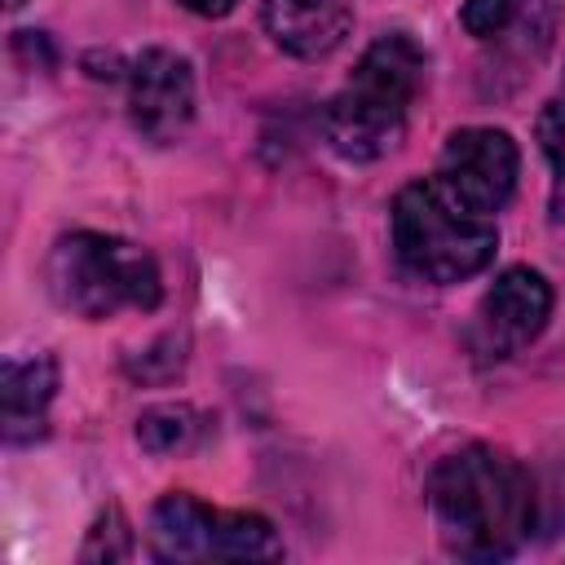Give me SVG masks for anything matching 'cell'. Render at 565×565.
<instances>
[{
  "mask_svg": "<svg viewBox=\"0 0 565 565\" xmlns=\"http://www.w3.org/2000/svg\"><path fill=\"white\" fill-rule=\"evenodd\" d=\"M128 115L132 128L154 141L172 146L185 137L194 119V71L172 49H146L128 66Z\"/></svg>",
  "mask_w": 565,
  "mask_h": 565,
  "instance_id": "cell-7",
  "label": "cell"
},
{
  "mask_svg": "<svg viewBox=\"0 0 565 565\" xmlns=\"http://www.w3.org/2000/svg\"><path fill=\"white\" fill-rule=\"evenodd\" d=\"M539 146L552 163V221H565V102L539 115Z\"/></svg>",
  "mask_w": 565,
  "mask_h": 565,
  "instance_id": "cell-12",
  "label": "cell"
},
{
  "mask_svg": "<svg viewBox=\"0 0 565 565\" xmlns=\"http://www.w3.org/2000/svg\"><path fill=\"white\" fill-rule=\"evenodd\" d=\"M516 172H521V154L503 128H459L441 146L437 185L459 207L490 216L512 199Z\"/></svg>",
  "mask_w": 565,
  "mask_h": 565,
  "instance_id": "cell-6",
  "label": "cell"
},
{
  "mask_svg": "<svg viewBox=\"0 0 565 565\" xmlns=\"http://www.w3.org/2000/svg\"><path fill=\"white\" fill-rule=\"evenodd\" d=\"M53 300L88 322L115 318L119 309H154L163 300L159 265L146 247L115 234H66L53 243L44 265Z\"/></svg>",
  "mask_w": 565,
  "mask_h": 565,
  "instance_id": "cell-3",
  "label": "cell"
},
{
  "mask_svg": "<svg viewBox=\"0 0 565 565\" xmlns=\"http://www.w3.org/2000/svg\"><path fill=\"white\" fill-rule=\"evenodd\" d=\"M150 547L163 561H278L282 543L256 512H216L194 494H163L150 512Z\"/></svg>",
  "mask_w": 565,
  "mask_h": 565,
  "instance_id": "cell-5",
  "label": "cell"
},
{
  "mask_svg": "<svg viewBox=\"0 0 565 565\" xmlns=\"http://www.w3.org/2000/svg\"><path fill=\"white\" fill-rule=\"evenodd\" d=\"M516 4H521V0H463L459 22H463L477 40H490V35H503V31H508V22L516 18Z\"/></svg>",
  "mask_w": 565,
  "mask_h": 565,
  "instance_id": "cell-13",
  "label": "cell"
},
{
  "mask_svg": "<svg viewBox=\"0 0 565 565\" xmlns=\"http://www.w3.org/2000/svg\"><path fill=\"white\" fill-rule=\"evenodd\" d=\"M260 22L282 53L318 62V57H331L349 40L353 9L349 0H265Z\"/></svg>",
  "mask_w": 565,
  "mask_h": 565,
  "instance_id": "cell-9",
  "label": "cell"
},
{
  "mask_svg": "<svg viewBox=\"0 0 565 565\" xmlns=\"http://www.w3.org/2000/svg\"><path fill=\"white\" fill-rule=\"evenodd\" d=\"M428 508L446 552L468 561H503L534 530V481L494 446H463L428 477Z\"/></svg>",
  "mask_w": 565,
  "mask_h": 565,
  "instance_id": "cell-1",
  "label": "cell"
},
{
  "mask_svg": "<svg viewBox=\"0 0 565 565\" xmlns=\"http://www.w3.org/2000/svg\"><path fill=\"white\" fill-rule=\"evenodd\" d=\"M424 84V53L411 35H380L349 84L322 106V137L340 159L371 163L384 159L402 132L411 102Z\"/></svg>",
  "mask_w": 565,
  "mask_h": 565,
  "instance_id": "cell-2",
  "label": "cell"
},
{
  "mask_svg": "<svg viewBox=\"0 0 565 565\" xmlns=\"http://www.w3.org/2000/svg\"><path fill=\"white\" fill-rule=\"evenodd\" d=\"M177 4H185L199 18H225L230 9H238V0H177Z\"/></svg>",
  "mask_w": 565,
  "mask_h": 565,
  "instance_id": "cell-14",
  "label": "cell"
},
{
  "mask_svg": "<svg viewBox=\"0 0 565 565\" xmlns=\"http://www.w3.org/2000/svg\"><path fill=\"white\" fill-rule=\"evenodd\" d=\"M4 4H9V9H18V4H22V0H4Z\"/></svg>",
  "mask_w": 565,
  "mask_h": 565,
  "instance_id": "cell-15",
  "label": "cell"
},
{
  "mask_svg": "<svg viewBox=\"0 0 565 565\" xmlns=\"http://www.w3.org/2000/svg\"><path fill=\"white\" fill-rule=\"evenodd\" d=\"M547 318H552V287L543 282V274L525 265L503 269L477 305L472 344L486 358H512L543 335Z\"/></svg>",
  "mask_w": 565,
  "mask_h": 565,
  "instance_id": "cell-8",
  "label": "cell"
},
{
  "mask_svg": "<svg viewBox=\"0 0 565 565\" xmlns=\"http://www.w3.org/2000/svg\"><path fill=\"white\" fill-rule=\"evenodd\" d=\"M57 393V362L53 358H26L4 362L0 371V402H4V441L26 446L44 437L49 428V402Z\"/></svg>",
  "mask_w": 565,
  "mask_h": 565,
  "instance_id": "cell-10",
  "label": "cell"
},
{
  "mask_svg": "<svg viewBox=\"0 0 565 565\" xmlns=\"http://www.w3.org/2000/svg\"><path fill=\"white\" fill-rule=\"evenodd\" d=\"M499 234L486 216L459 207L437 181H411L393 199V252L424 282H459L494 260Z\"/></svg>",
  "mask_w": 565,
  "mask_h": 565,
  "instance_id": "cell-4",
  "label": "cell"
},
{
  "mask_svg": "<svg viewBox=\"0 0 565 565\" xmlns=\"http://www.w3.org/2000/svg\"><path fill=\"white\" fill-rule=\"evenodd\" d=\"M199 428L203 424H199V415L190 406H154V411H146L137 419V441L146 450H154V455H177V450L194 446Z\"/></svg>",
  "mask_w": 565,
  "mask_h": 565,
  "instance_id": "cell-11",
  "label": "cell"
}]
</instances>
